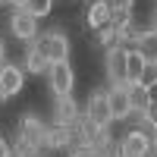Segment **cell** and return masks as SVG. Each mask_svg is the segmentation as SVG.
I'll use <instances>...</instances> for the list:
<instances>
[{
    "label": "cell",
    "instance_id": "cell-1",
    "mask_svg": "<svg viewBox=\"0 0 157 157\" xmlns=\"http://www.w3.org/2000/svg\"><path fill=\"white\" fill-rule=\"evenodd\" d=\"M38 50L44 54L47 63H63V60H69V38L63 35V32H47V35H35V41H32Z\"/></svg>",
    "mask_w": 157,
    "mask_h": 157
},
{
    "label": "cell",
    "instance_id": "cell-2",
    "mask_svg": "<svg viewBox=\"0 0 157 157\" xmlns=\"http://www.w3.org/2000/svg\"><path fill=\"white\" fill-rule=\"evenodd\" d=\"M47 82H50L54 98H69L72 88H75V72H72V66H69V60L50 63V66H47Z\"/></svg>",
    "mask_w": 157,
    "mask_h": 157
},
{
    "label": "cell",
    "instance_id": "cell-3",
    "mask_svg": "<svg viewBox=\"0 0 157 157\" xmlns=\"http://www.w3.org/2000/svg\"><path fill=\"white\" fill-rule=\"evenodd\" d=\"M151 151H154V138L141 135L138 129L126 132L120 138V145H116V157H148Z\"/></svg>",
    "mask_w": 157,
    "mask_h": 157
},
{
    "label": "cell",
    "instance_id": "cell-4",
    "mask_svg": "<svg viewBox=\"0 0 157 157\" xmlns=\"http://www.w3.org/2000/svg\"><path fill=\"white\" fill-rule=\"evenodd\" d=\"M25 88V69H19L16 63H3L0 66V101L16 98Z\"/></svg>",
    "mask_w": 157,
    "mask_h": 157
},
{
    "label": "cell",
    "instance_id": "cell-5",
    "mask_svg": "<svg viewBox=\"0 0 157 157\" xmlns=\"http://www.w3.org/2000/svg\"><path fill=\"white\" fill-rule=\"evenodd\" d=\"M44 123L38 120L35 113H25L19 116V145L25 148H35V151H41V138H44Z\"/></svg>",
    "mask_w": 157,
    "mask_h": 157
},
{
    "label": "cell",
    "instance_id": "cell-6",
    "mask_svg": "<svg viewBox=\"0 0 157 157\" xmlns=\"http://www.w3.org/2000/svg\"><path fill=\"white\" fill-rule=\"evenodd\" d=\"M104 69H107L110 85H126V47H123V44L107 47V60H104Z\"/></svg>",
    "mask_w": 157,
    "mask_h": 157
},
{
    "label": "cell",
    "instance_id": "cell-7",
    "mask_svg": "<svg viewBox=\"0 0 157 157\" xmlns=\"http://www.w3.org/2000/svg\"><path fill=\"white\" fill-rule=\"evenodd\" d=\"M82 116H85V120H91L94 126H101V129H107V126L113 123L110 107H107V101H104V91H91V98H88V104H85Z\"/></svg>",
    "mask_w": 157,
    "mask_h": 157
},
{
    "label": "cell",
    "instance_id": "cell-8",
    "mask_svg": "<svg viewBox=\"0 0 157 157\" xmlns=\"http://www.w3.org/2000/svg\"><path fill=\"white\" fill-rule=\"evenodd\" d=\"M10 32L16 35L19 41L29 44V41H35V35H38V19H32L25 10H16V13L10 16Z\"/></svg>",
    "mask_w": 157,
    "mask_h": 157
},
{
    "label": "cell",
    "instance_id": "cell-9",
    "mask_svg": "<svg viewBox=\"0 0 157 157\" xmlns=\"http://www.w3.org/2000/svg\"><path fill=\"white\" fill-rule=\"evenodd\" d=\"M104 101H107L113 120H129V116H132L129 101H126V85H110L107 91H104Z\"/></svg>",
    "mask_w": 157,
    "mask_h": 157
},
{
    "label": "cell",
    "instance_id": "cell-10",
    "mask_svg": "<svg viewBox=\"0 0 157 157\" xmlns=\"http://www.w3.org/2000/svg\"><path fill=\"white\" fill-rule=\"evenodd\" d=\"M69 141H72V129L69 126H47L44 129V138H41V148L63 151V148H69Z\"/></svg>",
    "mask_w": 157,
    "mask_h": 157
},
{
    "label": "cell",
    "instance_id": "cell-11",
    "mask_svg": "<svg viewBox=\"0 0 157 157\" xmlns=\"http://www.w3.org/2000/svg\"><path fill=\"white\" fill-rule=\"evenodd\" d=\"M78 116H82V110H78V104L72 101V94L69 98H57V104H54V126H72Z\"/></svg>",
    "mask_w": 157,
    "mask_h": 157
},
{
    "label": "cell",
    "instance_id": "cell-12",
    "mask_svg": "<svg viewBox=\"0 0 157 157\" xmlns=\"http://www.w3.org/2000/svg\"><path fill=\"white\" fill-rule=\"evenodd\" d=\"M85 22H88V29H104V25H110V3L107 0H91V6L85 13Z\"/></svg>",
    "mask_w": 157,
    "mask_h": 157
},
{
    "label": "cell",
    "instance_id": "cell-13",
    "mask_svg": "<svg viewBox=\"0 0 157 157\" xmlns=\"http://www.w3.org/2000/svg\"><path fill=\"white\" fill-rule=\"evenodd\" d=\"M126 101H129V110H132V113H145L154 104L151 91L141 88V85H126Z\"/></svg>",
    "mask_w": 157,
    "mask_h": 157
},
{
    "label": "cell",
    "instance_id": "cell-14",
    "mask_svg": "<svg viewBox=\"0 0 157 157\" xmlns=\"http://www.w3.org/2000/svg\"><path fill=\"white\" fill-rule=\"evenodd\" d=\"M47 66H50V63L44 60V54L29 41V50H25V72H32V75H44Z\"/></svg>",
    "mask_w": 157,
    "mask_h": 157
},
{
    "label": "cell",
    "instance_id": "cell-15",
    "mask_svg": "<svg viewBox=\"0 0 157 157\" xmlns=\"http://www.w3.org/2000/svg\"><path fill=\"white\" fill-rule=\"evenodd\" d=\"M141 66H145V57H141L138 50H129V47H126V85L138 82V72H141Z\"/></svg>",
    "mask_w": 157,
    "mask_h": 157
},
{
    "label": "cell",
    "instance_id": "cell-16",
    "mask_svg": "<svg viewBox=\"0 0 157 157\" xmlns=\"http://www.w3.org/2000/svg\"><path fill=\"white\" fill-rule=\"evenodd\" d=\"M132 85H141V88L154 91V85H157V60H145V66L138 72V82H132Z\"/></svg>",
    "mask_w": 157,
    "mask_h": 157
},
{
    "label": "cell",
    "instance_id": "cell-17",
    "mask_svg": "<svg viewBox=\"0 0 157 157\" xmlns=\"http://www.w3.org/2000/svg\"><path fill=\"white\" fill-rule=\"evenodd\" d=\"M50 6H54V0H25V3H22V10L29 13L32 19H44L50 13Z\"/></svg>",
    "mask_w": 157,
    "mask_h": 157
},
{
    "label": "cell",
    "instance_id": "cell-18",
    "mask_svg": "<svg viewBox=\"0 0 157 157\" xmlns=\"http://www.w3.org/2000/svg\"><path fill=\"white\" fill-rule=\"evenodd\" d=\"M132 116H138V132L141 135H148V138H154L157 135V123H154V113H132Z\"/></svg>",
    "mask_w": 157,
    "mask_h": 157
},
{
    "label": "cell",
    "instance_id": "cell-19",
    "mask_svg": "<svg viewBox=\"0 0 157 157\" xmlns=\"http://www.w3.org/2000/svg\"><path fill=\"white\" fill-rule=\"evenodd\" d=\"M98 44H101V47H113V44H116V32H113V25H104V29H98Z\"/></svg>",
    "mask_w": 157,
    "mask_h": 157
},
{
    "label": "cell",
    "instance_id": "cell-20",
    "mask_svg": "<svg viewBox=\"0 0 157 157\" xmlns=\"http://www.w3.org/2000/svg\"><path fill=\"white\" fill-rule=\"evenodd\" d=\"M69 157H101V154H98L94 148H88V145H75Z\"/></svg>",
    "mask_w": 157,
    "mask_h": 157
},
{
    "label": "cell",
    "instance_id": "cell-21",
    "mask_svg": "<svg viewBox=\"0 0 157 157\" xmlns=\"http://www.w3.org/2000/svg\"><path fill=\"white\" fill-rule=\"evenodd\" d=\"M107 3H110V10H120V13H132L135 0H107Z\"/></svg>",
    "mask_w": 157,
    "mask_h": 157
},
{
    "label": "cell",
    "instance_id": "cell-22",
    "mask_svg": "<svg viewBox=\"0 0 157 157\" xmlns=\"http://www.w3.org/2000/svg\"><path fill=\"white\" fill-rule=\"evenodd\" d=\"M0 157H13V148L6 145V141H3V138H0Z\"/></svg>",
    "mask_w": 157,
    "mask_h": 157
},
{
    "label": "cell",
    "instance_id": "cell-23",
    "mask_svg": "<svg viewBox=\"0 0 157 157\" xmlns=\"http://www.w3.org/2000/svg\"><path fill=\"white\" fill-rule=\"evenodd\" d=\"M6 63V44H3V38H0V66Z\"/></svg>",
    "mask_w": 157,
    "mask_h": 157
},
{
    "label": "cell",
    "instance_id": "cell-24",
    "mask_svg": "<svg viewBox=\"0 0 157 157\" xmlns=\"http://www.w3.org/2000/svg\"><path fill=\"white\" fill-rule=\"evenodd\" d=\"M3 3H13L16 10H22V3H25V0H3Z\"/></svg>",
    "mask_w": 157,
    "mask_h": 157
}]
</instances>
